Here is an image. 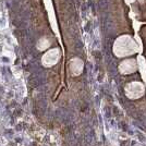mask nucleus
<instances>
[{"label":"nucleus","mask_w":146,"mask_h":146,"mask_svg":"<svg viewBox=\"0 0 146 146\" xmlns=\"http://www.w3.org/2000/svg\"><path fill=\"white\" fill-rule=\"evenodd\" d=\"M60 59V50L58 48H54L48 50L42 58V62L45 67H52Z\"/></svg>","instance_id":"7ed1b4c3"},{"label":"nucleus","mask_w":146,"mask_h":146,"mask_svg":"<svg viewBox=\"0 0 146 146\" xmlns=\"http://www.w3.org/2000/svg\"><path fill=\"white\" fill-rule=\"evenodd\" d=\"M83 61L79 58H74L70 61V71L73 75H80L83 71Z\"/></svg>","instance_id":"39448f33"},{"label":"nucleus","mask_w":146,"mask_h":146,"mask_svg":"<svg viewBox=\"0 0 146 146\" xmlns=\"http://www.w3.org/2000/svg\"><path fill=\"white\" fill-rule=\"evenodd\" d=\"M139 47L134 39L129 35H122L113 44V52L117 57H127L137 52Z\"/></svg>","instance_id":"f257e3e1"},{"label":"nucleus","mask_w":146,"mask_h":146,"mask_svg":"<svg viewBox=\"0 0 146 146\" xmlns=\"http://www.w3.org/2000/svg\"><path fill=\"white\" fill-rule=\"evenodd\" d=\"M128 2H132V1H134V0H127Z\"/></svg>","instance_id":"0eeeda50"},{"label":"nucleus","mask_w":146,"mask_h":146,"mask_svg":"<svg viewBox=\"0 0 146 146\" xmlns=\"http://www.w3.org/2000/svg\"><path fill=\"white\" fill-rule=\"evenodd\" d=\"M136 70H137V64H136V61L133 59L122 61L119 66V71L122 74H131V73L135 72Z\"/></svg>","instance_id":"20e7f679"},{"label":"nucleus","mask_w":146,"mask_h":146,"mask_svg":"<svg viewBox=\"0 0 146 146\" xmlns=\"http://www.w3.org/2000/svg\"><path fill=\"white\" fill-rule=\"evenodd\" d=\"M49 45H50V42L47 38H42L38 42V44H37V48L39 49V50H45L47 47H49Z\"/></svg>","instance_id":"423d86ee"},{"label":"nucleus","mask_w":146,"mask_h":146,"mask_svg":"<svg viewBox=\"0 0 146 146\" xmlns=\"http://www.w3.org/2000/svg\"><path fill=\"white\" fill-rule=\"evenodd\" d=\"M145 87L141 82H131L125 86V96L130 99H137L143 96Z\"/></svg>","instance_id":"f03ea898"}]
</instances>
